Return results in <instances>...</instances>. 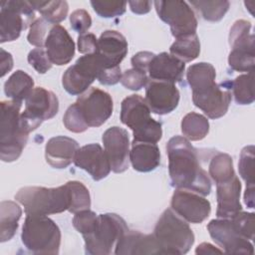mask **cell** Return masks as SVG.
<instances>
[{
  "label": "cell",
  "mask_w": 255,
  "mask_h": 255,
  "mask_svg": "<svg viewBox=\"0 0 255 255\" xmlns=\"http://www.w3.org/2000/svg\"><path fill=\"white\" fill-rule=\"evenodd\" d=\"M166 153L173 187L191 190L203 196L210 193V178L199 162L197 149L187 138L181 135L172 136L166 144Z\"/></svg>",
  "instance_id": "1"
},
{
  "label": "cell",
  "mask_w": 255,
  "mask_h": 255,
  "mask_svg": "<svg viewBox=\"0 0 255 255\" xmlns=\"http://www.w3.org/2000/svg\"><path fill=\"white\" fill-rule=\"evenodd\" d=\"M215 68L209 63L191 65L186 72L187 82L192 90V101L209 119L223 117L231 102L230 91L215 83Z\"/></svg>",
  "instance_id": "2"
},
{
  "label": "cell",
  "mask_w": 255,
  "mask_h": 255,
  "mask_svg": "<svg viewBox=\"0 0 255 255\" xmlns=\"http://www.w3.org/2000/svg\"><path fill=\"white\" fill-rule=\"evenodd\" d=\"M22 102L2 101L0 113V156L2 161L12 162L19 158L29 132L21 122Z\"/></svg>",
  "instance_id": "3"
},
{
  "label": "cell",
  "mask_w": 255,
  "mask_h": 255,
  "mask_svg": "<svg viewBox=\"0 0 255 255\" xmlns=\"http://www.w3.org/2000/svg\"><path fill=\"white\" fill-rule=\"evenodd\" d=\"M15 199L24 206L27 215L56 214L70 207V194L66 183L52 188L25 186L18 190Z\"/></svg>",
  "instance_id": "4"
},
{
  "label": "cell",
  "mask_w": 255,
  "mask_h": 255,
  "mask_svg": "<svg viewBox=\"0 0 255 255\" xmlns=\"http://www.w3.org/2000/svg\"><path fill=\"white\" fill-rule=\"evenodd\" d=\"M152 234L157 240L162 254H185L194 243V234L188 223L171 208L162 212Z\"/></svg>",
  "instance_id": "5"
},
{
  "label": "cell",
  "mask_w": 255,
  "mask_h": 255,
  "mask_svg": "<svg viewBox=\"0 0 255 255\" xmlns=\"http://www.w3.org/2000/svg\"><path fill=\"white\" fill-rule=\"evenodd\" d=\"M121 121L133 133V140L156 143L162 136L161 124L150 117L145 100L139 95L125 98L121 105Z\"/></svg>",
  "instance_id": "6"
},
{
  "label": "cell",
  "mask_w": 255,
  "mask_h": 255,
  "mask_svg": "<svg viewBox=\"0 0 255 255\" xmlns=\"http://www.w3.org/2000/svg\"><path fill=\"white\" fill-rule=\"evenodd\" d=\"M21 239L24 246L34 254H58L61 231L59 226L46 215H27Z\"/></svg>",
  "instance_id": "7"
},
{
  "label": "cell",
  "mask_w": 255,
  "mask_h": 255,
  "mask_svg": "<svg viewBox=\"0 0 255 255\" xmlns=\"http://www.w3.org/2000/svg\"><path fill=\"white\" fill-rule=\"evenodd\" d=\"M128 230L126 221L120 215L116 213L98 215V222L94 231L83 236L86 254L109 255L114 253L119 240Z\"/></svg>",
  "instance_id": "8"
},
{
  "label": "cell",
  "mask_w": 255,
  "mask_h": 255,
  "mask_svg": "<svg viewBox=\"0 0 255 255\" xmlns=\"http://www.w3.org/2000/svg\"><path fill=\"white\" fill-rule=\"evenodd\" d=\"M35 9L30 1H1L0 10V42H11L19 38L35 21Z\"/></svg>",
  "instance_id": "9"
},
{
  "label": "cell",
  "mask_w": 255,
  "mask_h": 255,
  "mask_svg": "<svg viewBox=\"0 0 255 255\" xmlns=\"http://www.w3.org/2000/svg\"><path fill=\"white\" fill-rule=\"evenodd\" d=\"M104 67L105 63L98 53L82 56L65 71L62 85L70 95H82L88 91Z\"/></svg>",
  "instance_id": "10"
},
{
  "label": "cell",
  "mask_w": 255,
  "mask_h": 255,
  "mask_svg": "<svg viewBox=\"0 0 255 255\" xmlns=\"http://www.w3.org/2000/svg\"><path fill=\"white\" fill-rule=\"evenodd\" d=\"M59 111L57 96L45 88L37 87L25 100L21 122L27 132L35 130L44 121L54 118Z\"/></svg>",
  "instance_id": "11"
},
{
  "label": "cell",
  "mask_w": 255,
  "mask_h": 255,
  "mask_svg": "<svg viewBox=\"0 0 255 255\" xmlns=\"http://www.w3.org/2000/svg\"><path fill=\"white\" fill-rule=\"evenodd\" d=\"M158 17L169 25L172 36L177 39L196 33L197 19L194 11L185 1H154Z\"/></svg>",
  "instance_id": "12"
},
{
  "label": "cell",
  "mask_w": 255,
  "mask_h": 255,
  "mask_svg": "<svg viewBox=\"0 0 255 255\" xmlns=\"http://www.w3.org/2000/svg\"><path fill=\"white\" fill-rule=\"evenodd\" d=\"M75 104L89 128H98L104 125L112 116L114 109L110 94L98 88L86 91Z\"/></svg>",
  "instance_id": "13"
},
{
  "label": "cell",
  "mask_w": 255,
  "mask_h": 255,
  "mask_svg": "<svg viewBox=\"0 0 255 255\" xmlns=\"http://www.w3.org/2000/svg\"><path fill=\"white\" fill-rule=\"evenodd\" d=\"M207 230L215 243L228 254L253 255L254 248L250 240L241 236L233 227L229 218L213 219L207 224Z\"/></svg>",
  "instance_id": "14"
},
{
  "label": "cell",
  "mask_w": 255,
  "mask_h": 255,
  "mask_svg": "<svg viewBox=\"0 0 255 255\" xmlns=\"http://www.w3.org/2000/svg\"><path fill=\"white\" fill-rule=\"evenodd\" d=\"M171 209L190 223H201L210 214V202L203 195L187 190L176 188L171 197Z\"/></svg>",
  "instance_id": "15"
},
{
  "label": "cell",
  "mask_w": 255,
  "mask_h": 255,
  "mask_svg": "<svg viewBox=\"0 0 255 255\" xmlns=\"http://www.w3.org/2000/svg\"><path fill=\"white\" fill-rule=\"evenodd\" d=\"M105 151L109 157L111 168L116 173H122L128 168L129 137L125 128L112 127L102 136Z\"/></svg>",
  "instance_id": "16"
},
{
  "label": "cell",
  "mask_w": 255,
  "mask_h": 255,
  "mask_svg": "<svg viewBox=\"0 0 255 255\" xmlns=\"http://www.w3.org/2000/svg\"><path fill=\"white\" fill-rule=\"evenodd\" d=\"M144 100L150 112L156 115H166L178 106L179 92L173 83L151 80L145 86Z\"/></svg>",
  "instance_id": "17"
},
{
  "label": "cell",
  "mask_w": 255,
  "mask_h": 255,
  "mask_svg": "<svg viewBox=\"0 0 255 255\" xmlns=\"http://www.w3.org/2000/svg\"><path fill=\"white\" fill-rule=\"evenodd\" d=\"M74 163L86 170L96 181L107 177L112 170L109 157L99 143H90L79 147Z\"/></svg>",
  "instance_id": "18"
},
{
  "label": "cell",
  "mask_w": 255,
  "mask_h": 255,
  "mask_svg": "<svg viewBox=\"0 0 255 255\" xmlns=\"http://www.w3.org/2000/svg\"><path fill=\"white\" fill-rule=\"evenodd\" d=\"M45 48L50 61L57 66L70 63L75 56V43L68 31L59 24L51 26Z\"/></svg>",
  "instance_id": "19"
},
{
  "label": "cell",
  "mask_w": 255,
  "mask_h": 255,
  "mask_svg": "<svg viewBox=\"0 0 255 255\" xmlns=\"http://www.w3.org/2000/svg\"><path fill=\"white\" fill-rule=\"evenodd\" d=\"M215 184L217 198L216 216L218 218H231L242 210L240 203L241 182L235 174L231 178Z\"/></svg>",
  "instance_id": "20"
},
{
  "label": "cell",
  "mask_w": 255,
  "mask_h": 255,
  "mask_svg": "<svg viewBox=\"0 0 255 255\" xmlns=\"http://www.w3.org/2000/svg\"><path fill=\"white\" fill-rule=\"evenodd\" d=\"M185 64L166 52L153 55L150 59L146 73L154 81H163L175 84L183 77Z\"/></svg>",
  "instance_id": "21"
},
{
  "label": "cell",
  "mask_w": 255,
  "mask_h": 255,
  "mask_svg": "<svg viewBox=\"0 0 255 255\" xmlns=\"http://www.w3.org/2000/svg\"><path fill=\"white\" fill-rule=\"evenodd\" d=\"M114 253L117 255L162 254V251L153 234L128 230L119 240Z\"/></svg>",
  "instance_id": "22"
},
{
  "label": "cell",
  "mask_w": 255,
  "mask_h": 255,
  "mask_svg": "<svg viewBox=\"0 0 255 255\" xmlns=\"http://www.w3.org/2000/svg\"><path fill=\"white\" fill-rule=\"evenodd\" d=\"M106 67L120 66L128 54V42L123 34L115 30L104 31L98 39V52Z\"/></svg>",
  "instance_id": "23"
},
{
  "label": "cell",
  "mask_w": 255,
  "mask_h": 255,
  "mask_svg": "<svg viewBox=\"0 0 255 255\" xmlns=\"http://www.w3.org/2000/svg\"><path fill=\"white\" fill-rule=\"evenodd\" d=\"M78 142L68 136L58 135L51 137L45 146L46 161L54 168H66L74 161Z\"/></svg>",
  "instance_id": "24"
},
{
  "label": "cell",
  "mask_w": 255,
  "mask_h": 255,
  "mask_svg": "<svg viewBox=\"0 0 255 255\" xmlns=\"http://www.w3.org/2000/svg\"><path fill=\"white\" fill-rule=\"evenodd\" d=\"M129 161L134 170L148 172L160 164V151L156 143L132 140Z\"/></svg>",
  "instance_id": "25"
},
{
  "label": "cell",
  "mask_w": 255,
  "mask_h": 255,
  "mask_svg": "<svg viewBox=\"0 0 255 255\" xmlns=\"http://www.w3.org/2000/svg\"><path fill=\"white\" fill-rule=\"evenodd\" d=\"M22 209L14 201L4 200L0 204V241L6 242L13 238L21 218Z\"/></svg>",
  "instance_id": "26"
},
{
  "label": "cell",
  "mask_w": 255,
  "mask_h": 255,
  "mask_svg": "<svg viewBox=\"0 0 255 255\" xmlns=\"http://www.w3.org/2000/svg\"><path fill=\"white\" fill-rule=\"evenodd\" d=\"M34 81L22 70L14 72L4 84V92L12 101L22 102L26 100L34 90Z\"/></svg>",
  "instance_id": "27"
},
{
  "label": "cell",
  "mask_w": 255,
  "mask_h": 255,
  "mask_svg": "<svg viewBox=\"0 0 255 255\" xmlns=\"http://www.w3.org/2000/svg\"><path fill=\"white\" fill-rule=\"evenodd\" d=\"M254 39L251 32V23L247 20H237L230 28L229 45L232 48L231 50L254 51Z\"/></svg>",
  "instance_id": "28"
},
{
  "label": "cell",
  "mask_w": 255,
  "mask_h": 255,
  "mask_svg": "<svg viewBox=\"0 0 255 255\" xmlns=\"http://www.w3.org/2000/svg\"><path fill=\"white\" fill-rule=\"evenodd\" d=\"M30 3L35 10L40 12L42 18L53 25L64 21L68 15L69 5L66 1L34 0L30 1Z\"/></svg>",
  "instance_id": "29"
},
{
  "label": "cell",
  "mask_w": 255,
  "mask_h": 255,
  "mask_svg": "<svg viewBox=\"0 0 255 255\" xmlns=\"http://www.w3.org/2000/svg\"><path fill=\"white\" fill-rule=\"evenodd\" d=\"M170 54L183 63L195 60L200 53V42L195 34L177 38L169 48Z\"/></svg>",
  "instance_id": "30"
},
{
  "label": "cell",
  "mask_w": 255,
  "mask_h": 255,
  "mask_svg": "<svg viewBox=\"0 0 255 255\" xmlns=\"http://www.w3.org/2000/svg\"><path fill=\"white\" fill-rule=\"evenodd\" d=\"M181 131L188 140H201L209 131V122L200 114L188 113L181 121Z\"/></svg>",
  "instance_id": "31"
},
{
  "label": "cell",
  "mask_w": 255,
  "mask_h": 255,
  "mask_svg": "<svg viewBox=\"0 0 255 255\" xmlns=\"http://www.w3.org/2000/svg\"><path fill=\"white\" fill-rule=\"evenodd\" d=\"M235 102L239 105H250L254 102V73L238 76L231 82Z\"/></svg>",
  "instance_id": "32"
},
{
  "label": "cell",
  "mask_w": 255,
  "mask_h": 255,
  "mask_svg": "<svg viewBox=\"0 0 255 255\" xmlns=\"http://www.w3.org/2000/svg\"><path fill=\"white\" fill-rule=\"evenodd\" d=\"M209 175L215 183L231 178L235 175L232 157L223 152H217L210 160Z\"/></svg>",
  "instance_id": "33"
},
{
  "label": "cell",
  "mask_w": 255,
  "mask_h": 255,
  "mask_svg": "<svg viewBox=\"0 0 255 255\" xmlns=\"http://www.w3.org/2000/svg\"><path fill=\"white\" fill-rule=\"evenodd\" d=\"M66 185L70 194V207L68 211L75 214L79 211L90 209L91 196L89 189L82 182L77 180L68 181Z\"/></svg>",
  "instance_id": "34"
},
{
  "label": "cell",
  "mask_w": 255,
  "mask_h": 255,
  "mask_svg": "<svg viewBox=\"0 0 255 255\" xmlns=\"http://www.w3.org/2000/svg\"><path fill=\"white\" fill-rule=\"evenodd\" d=\"M191 6H193L203 17V19L211 22L220 21L229 9V1H202V0H192L190 1Z\"/></svg>",
  "instance_id": "35"
},
{
  "label": "cell",
  "mask_w": 255,
  "mask_h": 255,
  "mask_svg": "<svg viewBox=\"0 0 255 255\" xmlns=\"http://www.w3.org/2000/svg\"><path fill=\"white\" fill-rule=\"evenodd\" d=\"M254 145H247L241 150L239 157V174L246 182V189H254Z\"/></svg>",
  "instance_id": "36"
},
{
  "label": "cell",
  "mask_w": 255,
  "mask_h": 255,
  "mask_svg": "<svg viewBox=\"0 0 255 255\" xmlns=\"http://www.w3.org/2000/svg\"><path fill=\"white\" fill-rule=\"evenodd\" d=\"M229 67L237 72H254L255 52L231 50L228 56Z\"/></svg>",
  "instance_id": "37"
},
{
  "label": "cell",
  "mask_w": 255,
  "mask_h": 255,
  "mask_svg": "<svg viewBox=\"0 0 255 255\" xmlns=\"http://www.w3.org/2000/svg\"><path fill=\"white\" fill-rule=\"evenodd\" d=\"M235 230L248 240L254 239V213L239 211L229 218Z\"/></svg>",
  "instance_id": "38"
},
{
  "label": "cell",
  "mask_w": 255,
  "mask_h": 255,
  "mask_svg": "<svg viewBox=\"0 0 255 255\" xmlns=\"http://www.w3.org/2000/svg\"><path fill=\"white\" fill-rule=\"evenodd\" d=\"M126 1H91L94 11L103 18L121 16L127 9Z\"/></svg>",
  "instance_id": "39"
},
{
  "label": "cell",
  "mask_w": 255,
  "mask_h": 255,
  "mask_svg": "<svg viewBox=\"0 0 255 255\" xmlns=\"http://www.w3.org/2000/svg\"><path fill=\"white\" fill-rule=\"evenodd\" d=\"M98 222V215L90 210L85 209L75 213L73 218L74 227L83 235H88L94 231Z\"/></svg>",
  "instance_id": "40"
},
{
  "label": "cell",
  "mask_w": 255,
  "mask_h": 255,
  "mask_svg": "<svg viewBox=\"0 0 255 255\" xmlns=\"http://www.w3.org/2000/svg\"><path fill=\"white\" fill-rule=\"evenodd\" d=\"M51 26L52 25L44 18L36 19L30 26V30L27 36L28 42L37 48L45 46V41L48 35L47 32L50 30Z\"/></svg>",
  "instance_id": "41"
},
{
  "label": "cell",
  "mask_w": 255,
  "mask_h": 255,
  "mask_svg": "<svg viewBox=\"0 0 255 255\" xmlns=\"http://www.w3.org/2000/svg\"><path fill=\"white\" fill-rule=\"evenodd\" d=\"M148 77L146 73L131 68L124 72L121 78V83L122 85L131 91H138L141 88L145 87L147 82H148Z\"/></svg>",
  "instance_id": "42"
},
{
  "label": "cell",
  "mask_w": 255,
  "mask_h": 255,
  "mask_svg": "<svg viewBox=\"0 0 255 255\" xmlns=\"http://www.w3.org/2000/svg\"><path fill=\"white\" fill-rule=\"evenodd\" d=\"M63 123L66 128L72 132H77V133L84 132L89 128L88 125L83 120L76 104L71 105L67 109L63 117Z\"/></svg>",
  "instance_id": "43"
},
{
  "label": "cell",
  "mask_w": 255,
  "mask_h": 255,
  "mask_svg": "<svg viewBox=\"0 0 255 255\" xmlns=\"http://www.w3.org/2000/svg\"><path fill=\"white\" fill-rule=\"evenodd\" d=\"M29 64L39 73L45 74L52 68V62L50 61L46 49L43 47L35 48L28 54Z\"/></svg>",
  "instance_id": "44"
},
{
  "label": "cell",
  "mask_w": 255,
  "mask_h": 255,
  "mask_svg": "<svg viewBox=\"0 0 255 255\" xmlns=\"http://www.w3.org/2000/svg\"><path fill=\"white\" fill-rule=\"evenodd\" d=\"M71 27L80 35L85 34L92 26V18L84 9H77L70 15Z\"/></svg>",
  "instance_id": "45"
},
{
  "label": "cell",
  "mask_w": 255,
  "mask_h": 255,
  "mask_svg": "<svg viewBox=\"0 0 255 255\" xmlns=\"http://www.w3.org/2000/svg\"><path fill=\"white\" fill-rule=\"evenodd\" d=\"M122 72H121V67L120 66H116V67H104L97 80L103 84V85H116L117 83H119L121 81L122 78Z\"/></svg>",
  "instance_id": "46"
},
{
  "label": "cell",
  "mask_w": 255,
  "mask_h": 255,
  "mask_svg": "<svg viewBox=\"0 0 255 255\" xmlns=\"http://www.w3.org/2000/svg\"><path fill=\"white\" fill-rule=\"evenodd\" d=\"M78 50L81 54H95L98 52V39L93 33L83 34L78 37Z\"/></svg>",
  "instance_id": "47"
},
{
  "label": "cell",
  "mask_w": 255,
  "mask_h": 255,
  "mask_svg": "<svg viewBox=\"0 0 255 255\" xmlns=\"http://www.w3.org/2000/svg\"><path fill=\"white\" fill-rule=\"evenodd\" d=\"M153 55H154L153 53L148 52V51H141V52L136 53L131 58L132 68L146 73L147 65H148V63H149V61H150V59L152 58Z\"/></svg>",
  "instance_id": "48"
},
{
  "label": "cell",
  "mask_w": 255,
  "mask_h": 255,
  "mask_svg": "<svg viewBox=\"0 0 255 255\" xmlns=\"http://www.w3.org/2000/svg\"><path fill=\"white\" fill-rule=\"evenodd\" d=\"M128 3L129 5L130 10L138 15L148 13L150 11L152 4V2L150 1H128Z\"/></svg>",
  "instance_id": "49"
},
{
  "label": "cell",
  "mask_w": 255,
  "mask_h": 255,
  "mask_svg": "<svg viewBox=\"0 0 255 255\" xmlns=\"http://www.w3.org/2000/svg\"><path fill=\"white\" fill-rule=\"evenodd\" d=\"M13 68V58L10 53L1 49V77H4Z\"/></svg>",
  "instance_id": "50"
},
{
  "label": "cell",
  "mask_w": 255,
  "mask_h": 255,
  "mask_svg": "<svg viewBox=\"0 0 255 255\" xmlns=\"http://www.w3.org/2000/svg\"><path fill=\"white\" fill-rule=\"evenodd\" d=\"M223 251L214 247L213 245H211L210 243H201L200 245L197 246L195 253L196 254H212V253H222Z\"/></svg>",
  "instance_id": "51"
}]
</instances>
